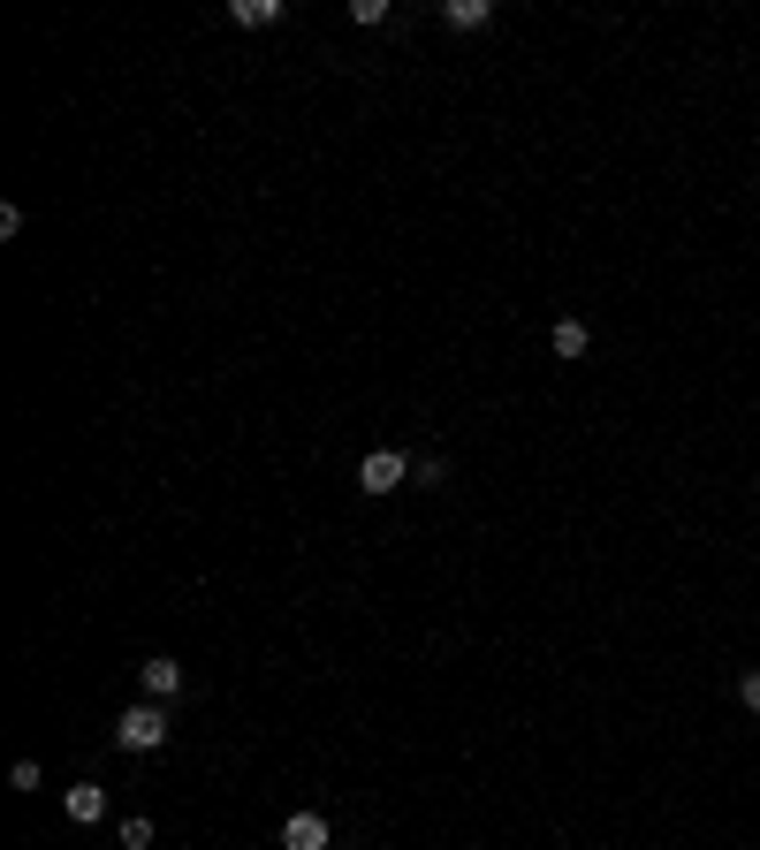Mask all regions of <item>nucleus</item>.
<instances>
[{
    "label": "nucleus",
    "mask_w": 760,
    "mask_h": 850,
    "mask_svg": "<svg viewBox=\"0 0 760 850\" xmlns=\"http://www.w3.org/2000/svg\"><path fill=\"white\" fill-rule=\"evenodd\" d=\"M115 744H122V752H160V744H168V707H160V699L122 707V714H115Z\"/></svg>",
    "instance_id": "1"
},
{
    "label": "nucleus",
    "mask_w": 760,
    "mask_h": 850,
    "mask_svg": "<svg viewBox=\"0 0 760 850\" xmlns=\"http://www.w3.org/2000/svg\"><path fill=\"white\" fill-rule=\"evenodd\" d=\"M404 478H411V456H404V449H373V456L357 463V486H365V494H396Z\"/></svg>",
    "instance_id": "2"
},
{
    "label": "nucleus",
    "mask_w": 760,
    "mask_h": 850,
    "mask_svg": "<svg viewBox=\"0 0 760 850\" xmlns=\"http://www.w3.org/2000/svg\"><path fill=\"white\" fill-rule=\"evenodd\" d=\"M281 850H335V836H328V813H289L281 820Z\"/></svg>",
    "instance_id": "3"
},
{
    "label": "nucleus",
    "mask_w": 760,
    "mask_h": 850,
    "mask_svg": "<svg viewBox=\"0 0 760 850\" xmlns=\"http://www.w3.org/2000/svg\"><path fill=\"white\" fill-rule=\"evenodd\" d=\"M138 684H144V699H160V707H168V699L183 691V660L152 654V660H144V668H138Z\"/></svg>",
    "instance_id": "4"
},
{
    "label": "nucleus",
    "mask_w": 760,
    "mask_h": 850,
    "mask_svg": "<svg viewBox=\"0 0 760 850\" xmlns=\"http://www.w3.org/2000/svg\"><path fill=\"white\" fill-rule=\"evenodd\" d=\"M62 805H69L76 828H99V820H107V789H99V783H69V797H62Z\"/></svg>",
    "instance_id": "5"
},
{
    "label": "nucleus",
    "mask_w": 760,
    "mask_h": 850,
    "mask_svg": "<svg viewBox=\"0 0 760 850\" xmlns=\"http://www.w3.org/2000/svg\"><path fill=\"white\" fill-rule=\"evenodd\" d=\"M441 23H449V31H480V23H494V0H449Z\"/></svg>",
    "instance_id": "6"
},
{
    "label": "nucleus",
    "mask_w": 760,
    "mask_h": 850,
    "mask_svg": "<svg viewBox=\"0 0 760 850\" xmlns=\"http://www.w3.org/2000/svg\"><path fill=\"white\" fill-rule=\"evenodd\" d=\"M555 357H586V349H593V327H586V320H555Z\"/></svg>",
    "instance_id": "7"
},
{
    "label": "nucleus",
    "mask_w": 760,
    "mask_h": 850,
    "mask_svg": "<svg viewBox=\"0 0 760 850\" xmlns=\"http://www.w3.org/2000/svg\"><path fill=\"white\" fill-rule=\"evenodd\" d=\"M228 23H244V31H259V23H281V0H236V8H228Z\"/></svg>",
    "instance_id": "8"
},
{
    "label": "nucleus",
    "mask_w": 760,
    "mask_h": 850,
    "mask_svg": "<svg viewBox=\"0 0 760 850\" xmlns=\"http://www.w3.org/2000/svg\"><path fill=\"white\" fill-rule=\"evenodd\" d=\"M122 850H152V820H144V813L122 820Z\"/></svg>",
    "instance_id": "9"
},
{
    "label": "nucleus",
    "mask_w": 760,
    "mask_h": 850,
    "mask_svg": "<svg viewBox=\"0 0 760 850\" xmlns=\"http://www.w3.org/2000/svg\"><path fill=\"white\" fill-rule=\"evenodd\" d=\"M441 478H449V463H441V456H418L411 463V486H441Z\"/></svg>",
    "instance_id": "10"
},
{
    "label": "nucleus",
    "mask_w": 760,
    "mask_h": 850,
    "mask_svg": "<svg viewBox=\"0 0 760 850\" xmlns=\"http://www.w3.org/2000/svg\"><path fill=\"white\" fill-rule=\"evenodd\" d=\"M350 23H365V31L388 23V0H350Z\"/></svg>",
    "instance_id": "11"
},
{
    "label": "nucleus",
    "mask_w": 760,
    "mask_h": 850,
    "mask_svg": "<svg viewBox=\"0 0 760 850\" xmlns=\"http://www.w3.org/2000/svg\"><path fill=\"white\" fill-rule=\"evenodd\" d=\"M8 789H39V760H15V767H8Z\"/></svg>",
    "instance_id": "12"
},
{
    "label": "nucleus",
    "mask_w": 760,
    "mask_h": 850,
    "mask_svg": "<svg viewBox=\"0 0 760 850\" xmlns=\"http://www.w3.org/2000/svg\"><path fill=\"white\" fill-rule=\"evenodd\" d=\"M738 699H746V707L760 714V668H746V676H738Z\"/></svg>",
    "instance_id": "13"
}]
</instances>
